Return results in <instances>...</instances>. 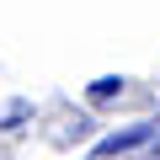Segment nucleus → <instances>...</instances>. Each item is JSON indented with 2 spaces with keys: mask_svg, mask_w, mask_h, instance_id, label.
Listing matches in <instances>:
<instances>
[{
  "mask_svg": "<svg viewBox=\"0 0 160 160\" xmlns=\"http://www.w3.org/2000/svg\"><path fill=\"white\" fill-rule=\"evenodd\" d=\"M112 96H123V80H118V75H102V80H91V102H112Z\"/></svg>",
  "mask_w": 160,
  "mask_h": 160,
  "instance_id": "obj_2",
  "label": "nucleus"
},
{
  "mask_svg": "<svg viewBox=\"0 0 160 160\" xmlns=\"http://www.w3.org/2000/svg\"><path fill=\"white\" fill-rule=\"evenodd\" d=\"M149 139H155V123H133V128H123V133H107V139L96 144V160L128 155V149H139V144H149Z\"/></svg>",
  "mask_w": 160,
  "mask_h": 160,
  "instance_id": "obj_1",
  "label": "nucleus"
}]
</instances>
